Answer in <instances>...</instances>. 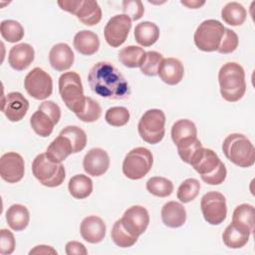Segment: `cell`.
Instances as JSON below:
<instances>
[{
    "label": "cell",
    "mask_w": 255,
    "mask_h": 255,
    "mask_svg": "<svg viewBox=\"0 0 255 255\" xmlns=\"http://www.w3.org/2000/svg\"><path fill=\"white\" fill-rule=\"evenodd\" d=\"M238 43H239V40H238L237 34L233 30L225 28L224 34H223L221 43L217 49V52H219L220 54L232 53L238 47Z\"/></svg>",
    "instance_id": "obj_42"
},
{
    "label": "cell",
    "mask_w": 255,
    "mask_h": 255,
    "mask_svg": "<svg viewBox=\"0 0 255 255\" xmlns=\"http://www.w3.org/2000/svg\"><path fill=\"white\" fill-rule=\"evenodd\" d=\"M123 10L125 15L128 16L130 20H138L144 13V8L141 1L138 0H128L123 2Z\"/></svg>",
    "instance_id": "obj_43"
},
{
    "label": "cell",
    "mask_w": 255,
    "mask_h": 255,
    "mask_svg": "<svg viewBox=\"0 0 255 255\" xmlns=\"http://www.w3.org/2000/svg\"><path fill=\"white\" fill-rule=\"evenodd\" d=\"M131 28V20L125 14L113 16L106 24L104 34L107 43L113 47L118 48L123 45Z\"/></svg>",
    "instance_id": "obj_13"
},
{
    "label": "cell",
    "mask_w": 255,
    "mask_h": 255,
    "mask_svg": "<svg viewBox=\"0 0 255 255\" xmlns=\"http://www.w3.org/2000/svg\"><path fill=\"white\" fill-rule=\"evenodd\" d=\"M145 52L142 48L138 46H127L123 48L118 55L119 61L128 68H137L139 67L141 60Z\"/></svg>",
    "instance_id": "obj_33"
},
{
    "label": "cell",
    "mask_w": 255,
    "mask_h": 255,
    "mask_svg": "<svg viewBox=\"0 0 255 255\" xmlns=\"http://www.w3.org/2000/svg\"><path fill=\"white\" fill-rule=\"evenodd\" d=\"M146 189L154 196L166 197L172 193L173 183L165 177L153 176L146 181Z\"/></svg>",
    "instance_id": "obj_35"
},
{
    "label": "cell",
    "mask_w": 255,
    "mask_h": 255,
    "mask_svg": "<svg viewBox=\"0 0 255 255\" xmlns=\"http://www.w3.org/2000/svg\"><path fill=\"white\" fill-rule=\"evenodd\" d=\"M58 85L61 99L66 107L75 115L80 114L86 104L80 75L76 72H66L60 76Z\"/></svg>",
    "instance_id": "obj_5"
},
{
    "label": "cell",
    "mask_w": 255,
    "mask_h": 255,
    "mask_svg": "<svg viewBox=\"0 0 255 255\" xmlns=\"http://www.w3.org/2000/svg\"><path fill=\"white\" fill-rule=\"evenodd\" d=\"M164 113L158 109H151L141 116L137 125V130L145 142L155 144L161 141L164 136Z\"/></svg>",
    "instance_id": "obj_9"
},
{
    "label": "cell",
    "mask_w": 255,
    "mask_h": 255,
    "mask_svg": "<svg viewBox=\"0 0 255 255\" xmlns=\"http://www.w3.org/2000/svg\"><path fill=\"white\" fill-rule=\"evenodd\" d=\"M111 237L114 243L122 248H128L132 246L136 241L138 237H135L128 233L125 227L122 224L121 219L117 220L113 226L112 232H111Z\"/></svg>",
    "instance_id": "obj_37"
},
{
    "label": "cell",
    "mask_w": 255,
    "mask_h": 255,
    "mask_svg": "<svg viewBox=\"0 0 255 255\" xmlns=\"http://www.w3.org/2000/svg\"><path fill=\"white\" fill-rule=\"evenodd\" d=\"M247 12L238 2H229L221 10V18L231 26H240L246 20Z\"/></svg>",
    "instance_id": "obj_32"
},
{
    "label": "cell",
    "mask_w": 255,
    "mask_h": 255,
    "mask_svg": "<svg viewBox=\"0 0 255 255\" xmlns=\"http://www.w3.org/2000/svg\"><path fill=\"white\" fill-rule=\"evenodd\" d=\"M163 60V57L160 53L156 51L145 52L141 63L139 65L140 72L148 77H153L157 75L158 68Z\"/></svg>",
    "instance_id": "obj_38"
},
{
    "label": "cell",
    "mask_w": 255,
    "mask_h": 255,
    "mask_svg": "<svg viewBox=\"0 0 255 255\" xmlns=\"http://www.w3.org/2000/svg\"><path fill=\"white\" fill-rule=\"evenodd\" d=\"M218 82L220 94L227 102L239 101L246 92L245 72L238 63L228 62L224 64L219 70Z\"/></svg>",
    "instance_id": "obj_3"
},
{
    "label": "cell",
    "mask_w": 255,
    "mask_h": 255,
    "mask_svg": "<svg viewBox=\"0 0 255 255\" xmlns=\"http://www.w3.org/2000/svg\"><path fill=\"white\" fill-rule=\"evenodd\" d=\"M200 146H202V143H201V141L197 138L193 143H191V144H189V145H187V146H185V147H182V148H177V152H178L180 158H181L184 162H186V163L189 164L191 157L193 156V154L195 153V151H196Z\"/></svg>",
    "instance_id": "obj_45"
},
{
    "label": "cell",
    "mask_w": 255,
    "mask_h": 255,
    "mask_svg": "<svg viewBox=\"0 0 255 255\" xmlns=\"http://www.w3.org/2000/svg\"><path fill=\"white\" fill-rule=\"evenodd\" d=\"M66 253L68 255H86L88 254V250L86 249L85 245L78 241H69L66 244Z\"/></svg>",
    "instance_id": "obj_46"
},
{
    "label": "cell",
    "mask_w": 255,
    "mask_h": 255,
    "mask_svg": "<svg viewBox=\"0 0 255 255\" xmlns=\"http://www.w3.org/2000/svg\"><path fill=\"white\" fill-rule=\"evenodd\" d=\"M202 215L211 225H219L227 215V206L225 196L217 191H209L205 193L200 201Z\"/></svg>",
    "instance_id": "obj_11"
},
{
    "label": "cell",
    "mask_w": 255,
    "mask_h": 255,
    "mask_svg": "<svg viewBox=\"0 0 255 255\" xmlns=\"http://www.w3.org/2000/svg\"><path fill=\"white\" fill-rule=\"evenodd\" d=\"M29 254H57V251L51 246L38 245L30 250Z\"/></svg>",
    "instance_id": "obj_48"
},
{
    "label": "cell",
    "mask_w": 255,
    "mask_h": 255,
    "mask_svg": "<svg viewBox=\"0 0 255 255\" xmlns=\"http://www.w3.org/2000/svg\"><path fill=\"white\" fill-rule=\"evenodd\" d=\"M74 47L82 55H94L100 48L99 36L89 30H82L74 37Z\"/></svg>",
    "instance_id": "obj_24"
},
{
    "label": "cell",
    "mask_w": 255,
    "mask_h": 255,
    "mask_svg": "<svg viewBox=\"0 0 255 255\" xmlns=\"http://www.w3.org/2000/svg\"><path fill=\"white\" fill-rule=\"evenodd\" d=\"M106 224L102 218L96 215H90L83 219L80 225V232L83 239L89 243L96 244L105 238Z\"/></svg>",
    "instance_id": "obj_19"
},
{
    "label": "cell",
    "mask_w": 255,
    "mask_h": 255,
    "mask_svg": "<svg viewBox=\"0 0 255 255\" xmlns=\"http://www.w3.org/2000/svg\"><path fill=\"white\" fill-rule=\"evenodd\" d=\"M157 75L165 84L174 86L181 82L184 75V68L178 59L166 58L162 60Z\"/></svg>",
    "instance_id": "obj_22"
},
{
    "label": "cell",
    "mask_w": 255,
    "mask_h": 255,
    "mask_svg": "<svg viewBox=\"0 0 255 255\" xmlns=\"http://www.w3.org/2000/svg\"><path fill=\"white\" fill-rule=\"evenodd\" d=\"M0 33L7 42L16 43L23 39L24 28L18 21L3 20L0 24Z\"/></svg>",
    "instance_id": "obj_36"
},
{
    "label": "cell",
    "mask_w": 255,
    "mask_h": 255,
    "mask_svg": "<svg viewBox=\"0 0 255 255\" xmlns=\"http://www.w3.org/2000/svg\"><path fill=\"white\" fill-rule=\"evenodd\" d=\"M15 249V238L11 231L7 229L0 230V253L8 255L13 253Z\"/></svg>",
    "instance_id": "obj_44"
},
{
    "label": "cell",
    "mask_w": 255,
    "mask_h": 255,
    "mask_svg": "<svg viewBox=\"0 0 255 255\" xmlns=\"http://www.w3.org/2000/svg\"><path fill=\"white\" fill-rule=\"evenodd\" d=\"M25 164L23 157L14 151L4 153L0 158V175L8 183H16L24 176Z\"/></svg>",
    "instance_id": "obj_15"
},
{
    "label": "cell",
    "mask_w": 255,
    "mask_h": 255,
    "mask_svg": "<svg viewBox=\"0 0 255 255\" xmlns=\"http://www.w3.org/2000/svg\"><path fill=\"white\" fill-rule=\"evenodd\" d=\"M77 18L87 26L97 25L102 19V9L97 1H83L76 13Z\"/></svg>",
    "instance_id": "obj_29"
},
{
    "label": "cell",
    "mask_w": 255,
    "mask_h": 255,
    "mask_svg": "<svg viewBox=\"0 0 255 255\" xmlns=\"http://www.w3.org/2000/svg\"><path fill=\"white\" fill-rule=\"evenodd\" d=\"M24 87L29 96L36 100H45L53 92L51 76L41 68L32 69L25 77Z\"/></svg>",
    "instance_id": "obj_12"
},
{
    "label": "cell",
    "mask_w": 255,
    "mask_h": 255,
    "mask_svg": "<svg viewBox=\"0 0 255 255\" xmlns=\"http://www.w3.org/2000/svg\"><path fill=\"white\" fill-rule=\"evenodd\" d=\"M133 35L137 44L142 47H149L158 40L159 29L154 23L143 21L135 26Z\"/></svg>",
    "instance_id": "obj_28"
},
{
    "label": "cell",
    "mask_w": 255,
    "mask_h": 255,
    "mask_svg": "<svg viewBox=\"0 0 255 255\" xmlns=\"http://www.w3.org/2000/svg\"><path fill=\"white\" fill-rule=\"evenodd\" d=\"M189 164L207 184L218 185L226 178L227 170L225 164L220 160L216 152L210 148L200 146L191 157Z\"/></svg>",
    "instance_id": "obj_2"
},
{
    "label": "cell",
    "mask_w": 255,
    "mask_h": 255,
    "mask_svg": "<svg viewBox=\"0 0 255 255\" xmlns=\"http://www.w3.org/2000/svg\"><path fill=\"white\" fill-rule=\"evenodd\" d=\"M171 138L177 148L191 144L197 139L196 126L190 120H178L172 125Z\"/></svg>",
    "instance_id": "obj_18"
},
{
    "label": "cell",
    "mask_w": 255,
    "mask_h": 255,
    "mask_svg": "<svg viewBox=\"0 0 255 255\" xmlns=\"http://www.w3.org/2000/svg\"><path fill=\"white\" fill-rule=\"evenodd\" d=\"M6 220L12 230L22 231L29 224V210L22 204H13L6 211Z\"/></svg>",
    "instance_id": "obj_27"
},
{
    "label": "cell",
    "mask_w": 255,
    "mask_h": 255,
    "mask_svg": "<svg viewBox=\"0 0 255 255\" xmlns=\"http://www.w3.org/2000/svg\"><path fill=\"white\" fill-rule=\"evenodd\" d=\"M47 157L57 163H62L71 153H73V147L68 137L59 134L47 147Z\"/></svg>",
    "instance_id": "obj_26"
},
{
    "label": "cell",
    "mask_w": 255,
    "mask_h": 255,
    "mask_svg": "<svg viewBox=\"0 0 255 255\" xmlns=\"http://www.w3.org/2000/svg\"><path fill=\"white\" fill-rule=\"evenodd\" d=\"M68 189L73 197L77 199H84L92 193L93 181L85 174H77L70 179Z\"/></svg>",
    "instance_id": "obj_30"
},
{
    "label": "cell",
    "mask_w": 255,
    "mask_h": 255,
    "mask_svg": "<svg viewBox=\"0 0 255 255\" xmlns=\"http://www.w3.org/2000/svg\"><path fill=\"white\" fill-rule=\"evenodd\" d=\"M129 112L125 107H112L105 115L106 122L112 127H123L129 121Z\"/></svg>",
    "instance_id": "obj_40"
},
{
    "label": "cell",
    "mask_w": 255,
    "mask_h": 255,
    "mask_svg": "<svg viewBox=\"0 0 255 255\" xmlns=\"http://www.w3.org/2000/svg\"><path fill=\"white\" fill-rule=\"evenodd\" d=\"M250 234L237 228L230 223L222 233L223 243L231 249H239L245 246L249 240Z\"/></svg>",
    "instance_id": "obj_31"
},
{
    "label": "cell",
    "mask_w": 255,
    "mask_h": 255,
    "mask_svg": "<svg viewBox=\"0 0 255 255\" xmlns=\"http://www.w3.org/2000/svg\"><path fill=\"white\" fill-rule=\"evenodd\" d=\"M199 190H200L199 181L195 178H187L183 180L179 185L176 196L181 202L188 203L197 197Z\"/></svg>",
    "instance_id": "obj_39"
},
{
    "label": "cell",
    "mask_w": 255,
    "mask_h": 255,
    "mask_svg": "<svg viewBox=\"0 0 255 255\" xmlns=\"http://www.w3.org/2000/svg\"><path fill=\"white\" fill-rule=\"evenodd\" d=\"M28 100L19 92H11L2 98L1 111L10 122H19L27 114Z\"/></svg>",
    "instance_id": "obj_16"
},
{
    "label": "cell",
    "mask_w": 255,
    "mask_h": 255,
    "mask_svg": "<svg viewBox=\"0 0 255 255\" xmlns=\"http://www.w3.org/2000/svg\"><path fill=\"white\" fill-rule=\"evenodd\" d=\"M60 134L68 137L71 141L73 147V153H77L83 150L87 144V134L86 132L77 126H68L64 128Z\"/></svg>",
    "instance_id": "obj_34"
},
{
    "label": "cell",
    "mask_w": 255,
    "mask_h": 255,
    "mask_svg": "<svg viewBox=\"0 0 255 255\" xmlns=\"http://www.w3.org/2000/svg\"><path fill=\"white\" fill-rule=\"evenodd\" d=\"M90 88L98 96L113 100H125L130 95L128 83L110 62H98L88 75Z\"/></svg>",
    "instance_id": "obj_1"
},
{
    "label": "cell",
    "mask_w": 255,
    "mask_h": 255,
    "mask_svg": "<svg viewBox=\"0 0 255 255\" xmlns=\"http://www.w3.org/2000/svg\"><path fill=\"white\" fill-rule=\"evenodd\" d=\"M152 163L151 151L146 147L138 146L127 153L123 162V172L128 178L137 180L149 172Z\"/></svg>",
    "instance_id": "obj_7"
},
{
    "label": "cell",
    "mask_w": 255,
    "mask_h": 255,
    "mask_svg": "<svg viewBox=\"0 0 255 255\" xmlns=\"http://www.w3.org/2000/svg\"><path fill=\"white\" fill-rule=\"evenodd\" d=\"M101 115H102V108L100 104L94 99L87 97L84 110L80 114H77L76 116L79 120L85 123H93L98 121Z\"/></svg>",
    "instance_id": "obj_41"
},
{
    "label": "cell",
    "mask_w": 255,
    "mask_h": 255,
    "mask_svg": "<svg viewBox=\"0 0 255 255\" xmlns=\"http://www.w3.org/2000/svg\"><path fill=\"white\" fill-rule=\"evenodd\" d=\"M75 60L74 52L66 43L54 45L49 52V61L52 68L58 72L69 70Z\"/></svg>",
    "instance_id": "obj_21"
},
{
    "label": "cell",
    "mask_w": 255,
    "mask_h": 255,
    "mask_svg": "<svg viewBox=\"0 0 255 255\" xmlns=\"http://www.w3.org/2000/svg\"><path fill=\"white\" fill-rule=\"evenodd\" d=\"M227 159L239 167H250L255 162V148L250 139L242 133H231L222 143Z\"/></svg>",
    "instance_id": "obj_4"
},
{
    "label": "cell",
    "mask_w": 255,
    "mask_h": 255,
    "mask_svg": "<svg viewBox=\"0 0 255 255\" xmlns=\"http://www.w3.org/2000/svg\"><path fill=\"white\" fill-rule=\"evenodd\" d=\"M254 206L248 203L238 205L232 215V224L237 228L251 234L254 229Z\"/></svg>",
    "instance_id": "obj_25"
},
{
    "label": "cell",
    "mask_w": 255,
    "mask_h": 255,
    "mask_svg": "<svg viewBox=\"0 0 255 255\" xmlns=\"http://www.w3.org/2000/svg\"><path fill=\"white\" fill-rule=\"evenodd\" d=\"M61 118L60 107L53 101L43 102L30 118L32 129L40 136H49Z\"/></svg>",
    "instance_id": "obj_8"
},
{
    "label": "cell",
    "mask_w": 255,
    "mask_h": 255,
    "mask_svg": "<svg viewBox=\"0 0 255 255\" xmlns=\"http://www.w3.org/2000/svg\"><path fill=\"white\" fill-rule=\"evenodd\" d=\"M82 2H83V0H78V1L64 0V1H58V5L61 7L62 10L76 15L78 9L82 5Z\"/></svg>",
    "instance_id": "obj_47"
},
{
    "label": "cell",
    "mask_w": 255,
    "mask_h": 255,
    "mask_svg": "<svg viewBox=\"0 0 255 255\" xmlns=\"http://www.w3.org/2000/svg\"><path fill=\"white\" fill-rule=\"evenodd\" d=\"M83 166L89 175H103L110 167V157L108 152L100 147L90 149L84 156Z\"/></svg>",
    "instance_id": "obj_17"
},
{
    "label": "cell",
    "mask_w": 255,
    "mask_h": 255,
    "mask_svg": "<svg viewBox=\"0 0 255 255\" xmlns=\"http://www.w3.org/2000/svg\"><path fill=\"white\" fill-rule=\"evenodd\" d=\"M161 220L167 227H181L186 221V210L181 203L168 201L161 208Z\"/></svg>",
    "instance_id": "obj_23"
},
{
    "label": "cell",
    "mask_w": 255,
    "mask_h": 255,
    "mask_svg": "<svg viewBox=\"0 0 255 255\" xmlns=\"http://www.w3.org/2000/svg\"><path fill=\"white\" fill-rule=\"evenodd\" d=\"M182 5L187 6L190 9H197L205 4V1H181Z\"/></svg>",
    "instance_id": "obj_49"
},
{
    "label": "cell",
    "mask_w": 255,
    "mask_h": 255,
    "mask_svg": "<svg viewBox=\"0 0 255 255\" xmlns=\"http://www.w3.org/2000/svg\"><path fill=\"white\" fill-rule=\"evenodd\" d=\"M125 229L131 235L138 237L147 228L149 223L148 211L140 205H133L128 208L121 218Z\"/></svg>",
    "instance_id": "obj_14"
},
{
    "label": "cell",
    "mask_w": 255,
    "mask_h": 255,
    "mask_svg": "<svg viewBox=\"0 0 255 255\" xmlns=\"http://www.w3.org/2000/svg\"><path fill=\"white\" fill-rule=\"evenodd\" d=\"M32 172L40 183L47 187L61 185L66 177L64 165L51 161L46 153H40L34 158L32 162Z\"/></svg>",
    "instance_id": "obj_6"
},
{
    "label": "cell",
    "mask_w": 255,
    "mask_h": 255,
    "mask_svg": "<svg viewBox=\"0 0 255 255\" xmlns=\"http://www.w3.org/2000/svg\"><path fill=\"white\" fill-rule=\"evenodd\" d=\"M35 58L34 48L27 43H21L13 46L8 55V63L16 71L27 69Z\"/></svg>",
    "instance_id": "obj_20"
},
{
    "label": "cell",
    "mask_w": 255,
    "mask_h": 255,
    "mask_svg": "<svg viewBox=\"0 0 255 255\" xmlns=\"http://www.w3.org/2000/svg\"><path fill=\"white\" fill-rule=\"evenodd\" d=\"M225 27L221 22L214 19H208L203 21L197 27L194 32V43L196 47L203 52H214L217 51Z\"/></svg>",
    "instance_id": "obj_10"
}]
</instances>
